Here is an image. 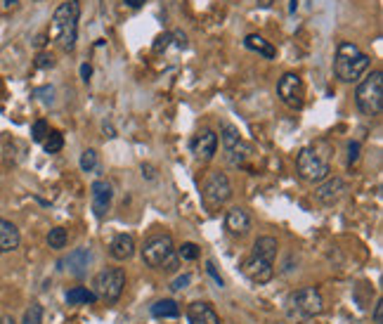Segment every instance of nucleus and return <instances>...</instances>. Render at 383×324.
Here are the masks:
<instances>
[{"label":"nucleus","instance_id":"obj_1","mask_svg":"<svg viewBox=\"0 0 383 324\" xmlns=\"http://www.w3.org/2000/svg\"><path fill=\"white\" fill-rule=\"evenodd\" d=\"M78 20H81V3L78 0H64L52 15V38L64 52L76 50Z\"/></svg>","mask_w":383,"mask_h":324},{"label":"nucleus","instance_id":"obj_2","mask_svg":"<svg viewBox=\"0 0 383 324\" xmlns=\"http://www.w3.org/2000/svg\"><path fill=\"white\" fill-rule=\"evenodd\" d=\"M369 66H372L369 55L362 52L355 43H338L336 57H333V73L341 83H357L369 71Z\"/></svg>","mask_w":383,"mask_h":324},{"label":"nucleus","instance_id":"obj_3","mask_svg":"<svg viewBox=\"0 0 383 324\" xmlns=\"http://www.w3.org/2000/svg\"><path fill=\"white\" fill-rule=\"evenodd\" d=\"M329 145L326 142H315V145L303 147L296 159V168H298V176L305 183L319 185L329 178L331 164H329Z\"/></svg>","mask_w":383,"mask_h":324},{"label":"nucleus","instance_id":"obj_4","mask_svg":"<svg viewBox=\"0 0 383 324\" xmlns=\"http://www.w3.org/2000/svg\"><path fill=\"white\" fill-rule=\"evenodd\" d=\"M142 260L152 270H173L178 265L175 258V244L171 234H154L142 246Z\"/></svg>","mask_w":383,"mask_h":324},{"label":"nucleus","instance_id":"obj_5","mask_svg":"<svg viewBox=\"0 0 383 324\" xmlns=\"http://www.w3.org/2000/svg\"><path fill=\"white\" fill-rule=\"evenodd\" d=\"M355 104L364 116H379L383 109V73L372 71L357 85Z\"/></svg>","mask_w":383,"mask_h":324},{"label":"nucleus","instance_id":"obj_6","mask_svg":"<svg viewBox=\"0 0 383 324\" xmlns=\"http://www.w3.org/2000/svg\"><path fill=\"white\" fill-rule=\"evenodd\" d=\"M220 145H222V154H225V161L230 166H244L246 159L253 154V147L242 138V133H239V128L234 126H222L220 130Z\"/></svg>","mask_w":383,"mask_h":324},{"label":"nucleus","instance_id":"obj_7","mask_svg":"<svg viewBox=\"0 0 383 324\" xmlns=\"http://www.w3.org/2000/svg\"><path fill=\"white\" fill-rule=\"evenodd\" d=\"M126 289V272L121 267H109V270H102L100 275L92 282V291H95L97 298H102L104 303H116Z\"/></svg>","mask_w":383,"mask_h":324},{"label":"nucleus","instance_id":"obj_8","mask_svg":"<svg viewBox=\"0 0 383 324\" xmlns=\"http://www.w3.org/2000/svg\"><path fill=\"white\" fill-rule=\"evenodd\" d=\"M289 305H291V313L298 317H317L324 313V298L315 286H303L296 294H291Z\"/></svg>","mask_w":383,"mask_h":324},{"label":"nucleus","instance_id":"obj_9","mask_svg":"<svg viewBox=\"0 0 383 324\" xmlns=\"http://www.w3.org/2000/svg\"><path fill=\"white\" fill-rule=\"evenodd\" d=\"M232 197V185H230V178L220 171H213L208 176L206 185H203V204L208 209H220L222 204H227V199Z\"/></svg>","mask_w":383,"mask_h":324},{"label":"nucleus","instance_id":"obj_10","mask_svg":"<svg viewBox=\"0 0 383 324\" xmlns=\"http://www.w3.org/2000/svg\"><path fill=\"white\" fill-rule=\"evenodd\" d=\"M277 95H280V99L289 109H301L303 104H305V85H303V78L294 71L284 73L280 83H277Z\"/></svg>","mask_w":383,"mask_h":324},{"label":"nucleus","instance_id":"obj_11","mask_svg":"<svg viewBox=\"0 0 383 324\" xmlns=\"http://www.w3.org/2000/svg\"><path fill=\"white\" fill-rule=\"evenodd\" d=\"M242 272L246 279H251L253 284H268L270 279L275 277V263L265 258H258V255H246L242 260Z\"/></svg>","mask_w":383,"mask_h":324},{"label":"nucleus","instance_id":"obj_12","mask_svg":"<svg viewBox=\"0 0 383 324\" xmlns=\"http://www.w3.org/2000/svg\"><path fill=\"white\" fill-rule=\"evenodd\" d=\"M189 149L199 161H211L215 157V152H218V135H215L211 128H203L192 138Z\"/></svg>","mask_w":383,"mask_h":324},{"label":"nucleus","instance_id":"obj_13","mask_svg":"<svg viewBox=\"0 0 383 324\" xmlns=\"http://www.w3.org/2000/svg\"><path fill=\"white\" fill-rule=\"evenodd\" d=\"M90 197H92V211L97 218H104L111 209V199H114V187L107 180H95L90 187Z\"/></svg>","mask_w":383,"mask_h":324},{"label":"nucleus","instance_id":"obj_14","mask_svg":"<svg viewBox=\"0 0 383 324\" xmlns=\"http://www.w3.org/2000/svg\"><path fill=\"white\" fill-rule=\"evenodd\" d=\"M345 192H348V185H345V180L341 178H326L324 183L317 185V190H315V197H317L319 204H324V206H333V204L341 199Z\"/></svg>","mask_w":383,"mask_h":324},{"label":"nucleus","instance_id":"obj_15","mask_svg":"<svg viewBox=\"0 0 383 324\" xmlns=\"http://www.w3.org/2000/svg\"><path fill=\"white\" fill-rule=\"evenodd\" d=\"M90 260H92V253H90V248H73V251L66 255L64 260H62V267L64 270H69L73 277H83L85 272H88V267H90Z\"/></svg>","mask_w":383,"mask_h":324},{"label":"nucleus","instance_id":"obj_16","mask_svg":"<svg viewBox=\"0 0 383 324\" xmlns=\"http://www.w3.org/2000/svg\"><path fill=\"white\" fill-rule=\"evenodd\" d=\"M225 227H227V232L234 234V237L249 234V230H251V213L246 209H242V206L230 209V211H227V216H225Z\"/></svg>","mask_w":383,"mask_h":324},{"label":"nucleus","instance_id":"obj_17","mask_svg":"<svg viewBox=\"0 0 383 324\" xmlns=\"http://www.w3.org/2000/svg\"><path fill=\"white\" fill-rule=\"evenodd\" d=\"M187 320H189V324H220V317L213 310V305L203 303V301H194L189 305Z\"/></svg>","mask_w":383,"mask_h":324},{"label":"nucleus","instance_id":"obj_18","mask_svg":"<svg viewBox=\"0 0 383 324\" xmlns=\"http://www.w3.org/2000/svg\"><path fill=\"white\" fill-rule=\"evenodd\" d=\"M109 255L114 260H131L133 255H135V237L133 234H116L114 237V241H111V246H109Z\"/></svg>","mask_w":383,"mask_h":324},{"label":"nucleus","instance_id":"obj_19","mask_svg":"<svg viewBox=\"0 0 383 324\" xmlns=\"http://www.w3.org/2000/svg\"><path fill=\"white\" fill-rule=\"evenodd\" d=\"M22 244V234L17 225H12L10 220L0 218V253H10V251H17Z\"/></svg>","mask_w":383,"mask_h":324},{"label":"nucleus","instance_id":"obj_20","mask_svg":"<svg viewBox=\"0 0 383 324\" xmlns=\"http://www.w3.org/2000/svg\"><path fill=\"white\" fill-rule=\"evenodd\" d=\"M277 251H280V244H277L275 237H258V239L253 241L251 253L258 255V258H265V260H270V263H275Z\"/></svg>","mask_w":383,"mask_h":324},{"label":"nucleus","instance_id":"obj_21","mask_svg":"<svg viewBox=\"0 0 383 324\" xmlns=\"http://www.w3.org/2000/svg\"><path fill=\"white\" fill-rule=\"evenodd\" d=\"M244 45L253 50V52H258V55H263L265 59H275L277 57V50L275 45H270L268 41L263 38V36H258V34H249L244 38Z\"/></svg>","mask_w":383,"mask_h":324},{"label":"nucleus","instance_id":"obj_22","mask_svg":"<svg viewBox=\"0 0 383 324\" xmlns=\"http://www.w3.org/2000/svg\"><path fill=\"white\" fill-rule=\"evenodd\" d=\"M66 301L71 305H88V303H95L97 296L88 286H73L71 291H66Z\"/></svg>","mask_w":383,"mask_h":324},{"label":"nucleus","instance_id":"obj_23","mask_svg":"<svg viewBox=\"0 0 383 324\" xmlns=\"http://www.w3.org/2000/svg\"><path fill=\"white\" fill-rule=\"evenodd\" d=\"M152 315L154 317H178L180 315V305H178L175 301H171V298H164V301H157L152 305Z\"/></svg>","mask_w":383,"mask_h":324},{"label":"nucleus","instance_id":"obj_24","mask_svg":"<svg viewBox=\"0 0 383 324\" xmlns=\"http://www.w3.org/2000/svg\"><path fill=\"white\" fill-rule=\"evenodd\" d=\"M62 147H64V135H62L59 130H50L48 138L43 140V149H45L48 154H57Z\"/></svg>","mask_w":383,"mask_h":324},{"label":"nucleus","instance_id":"obj_25","mask_svg":"<svg viewBox=\"0 0 383 324\" xmlns=\"http://www.w3.org/2000/svg\"><path fill=\"white\" fill-rule=\"evenodd\" d=\"M66 241H69V234H66L64 227H52L50 232H48V246L50 248H64Z\"/></svg>","mask_w":383,"mask_h":324},{"label":"nucleus","instance_id":"obj_26","mask_svg":"<svg viewBox=\"0 0 383 324\" xmlns=\"http://www.w3.org/2000/svg\"><path fill=\"white\" fill-rule=\"evenodd\" d=\"M22 324H43V305L31 303L27 310H24Z\"/></svg>","mask_w":383,"mask_h":324},{"label":"nucleus","instance_id":"obj_27","mask_svg":"<svg viewBox=\"0 0 383 324\" xmlns=\"http://www.w3.org/2000/svg\"><path fill=\"white\" fill-rule=\"evenodd\" d=\"M201 255V248L194 244V241H185V244L178 248V258L182 260H196Z\"/></svg>","mask_w":383,"mask_h":324},{"label":"nucleus","instance_id":"obj_28","mask_svg":"<svg viewBox=\"0 0 383 324\" xmlns=\"http://www.w3.org/2000/svg\"><path fill=\"white\" fill-rule=\"evenodd\" d=\"M97 161H100V157H97V152L95 149H85V152L81 154V171H85V173H90V171H95L97 168Z\"/></svg>","mask_w":383,"mask_h":324},{"label":"nucleus","instance_id":"obj_29","mask_svg":"<svg viewBox=\"0 0 383 324\" xmlns=\"http://www.w3.org/2000/svg\"><path fill=\"white\" fill-rule=\"evenodd\" d=\"M48 133H50L48 123H45V121H36V123H34V128H31V140H34V142H41V145H43V140L48 138Z\"/></svg>","mask_w":383,"mask_h":324},{"label":"nucleus","instance_id":"obj_30","mask_svg":"<svg viewBox=\"0 0 383 324\" xmlns=\"http://www.w3.org/2000/svg\"><path fill=\"white\" fill-rule=\"evenodd\" d=\"M189 282H192V275H180V277L173 279L171 289H173V291H182V289H187Z\"/></svg>","mask_w":383,"mask_h":324},{"label":"nucleus","instance_id":"obj_31","mask_svg":"<svg viewBox=\"0 0 383 324\" xmlns=\"http://www.w3.org/2000/svg\"><path fill=\"white\" fill-rule=\"evenodd\" d=\"M360 159V142H348V164H355Z\"/></svg>","mask_w":383,"mask_h":324},{"label":"nucleus","instance_id":"obj_32","mask_svg":"<svg viewBox=\"0 0 383 324\" xmlns=\"http://www.w3.org/2000/svg\"><path fill=\"white\" fill-rule=\"evenodd\" d=\"M171 45V34H161L157 38V43H154V50H157V52H161V48H168Z\"/></svg>","mask_w":383,"mask_h":324},{"label":"nucleus","instance_id":"obj_33","mask_svg":"<svg viewBox=\"0 0 383 324\" xmlns=\"http://www.w3.org/2000/svg\"><path fill=\"white\" fill-rule=\"evenodd\" d=\"M142 176H145L147 180H154V178H157V168H154V166H150V164H142Z\"/></svg>","mask_w":383,"mask_h":324},{"label":"nucleus","instance_id":"obj_34","mask_svg":"<svg viewBox=\"0 0 383 324\" xmlns=\"http://www.w3.org/2000/svg\"><path fill=\"white\" fill-rule=\"evenodd\" d=\"M374 324H383V301L376 303L374 308Z\"/></svg>","mask_w":383,"mask_h":324},{"label":"nucleus","instance_id":"obj_35","mask_svg":"<svg viewBox=\"0 0 383 324\" xmlns=\"http://www.w3.org/2000/svg\"><path fill=\"white\" fill-rule=\"evenodd\" d=\"M38 66H52V57L50 55H38V62H36Z\"/></svg>","mask_w":383,"mask_h":324},{"label":"nucleus","instance_id":"obj_36","mask_svg":"<svg viewBox=\"0 0 383 324\" xmlns=\"http://www.w3.org/2000/svg\"><path fill=\"white\" fill-rule=\"evenodd\" d=\"M206 267H208V275H211V277L215 279V282H218V286H222V277L218 275V272H215V267H213V263H208Z\"/></svg>","mask_w":383,"mask_h":324},{"label":"nucleus","instance_id":"obj_37","mask_svg":"<svg viewBox=\"0 0 383 324\" xmlns=\"http://www.w3.org/2000/svg\"><path fill=\"white\" fill-rule=\"evenodd\" d=\"M90 76H92V66L90 64H81V78L88 80Z\"/></svg>","mask_w":383,"mask_h":324},{"label":"nucleus","instance_id":"obj_38","mask_svg":"<svg viewBox=\"0 0 383 324\" xmlns=\"http://www.w3.org/2000/svg\"><path fill=\"white\" fill-rule=\"evenodd\" d=\"M123 3L128 5V8H133V10H138V8H142V5L147 3V0H123Z\"/></svg>","mask_w":383,"mask_h":324},{"label":"nucleus","instance_id":"obj_39","mask_svg":"<svg viewBox=\"0 0 383 324\" xmlns=\"http://www.w3.org/2000/svg\"><path fill=\"white\" fill-rule=\"evenodd\" d=\"M0 324H17V322H15V317L12 315H3L0 317Z\"/></svg>","mask_w":383,"mask_h":324},{"label":"nucleus","instance_id":"obj_40","mask_svg":"<svg viewBox=\"0 0 383 324\" xmlns=\"http://www.w3.org/2000/svg\"><path fill=\"white\" fill-rule=\"evenodd\" d=\"M296 8H298V0H289V12H296Z\"/></svg>","mask_w":383,"mask_h":324},{"label":"nucleus","instance_id":"obj_41","mask_svg":"<svg viewBox=\"0 0 383 324\" xmlns=\"http://www.w3.org/2000/svg\"><path fill=\"white\" fill-rule=\"evenodd\" d=\"M273 3H275V0H258V5H261V8H270Z\"/></svg>","mask_w":383,"mask_h":324}]
</instances>
